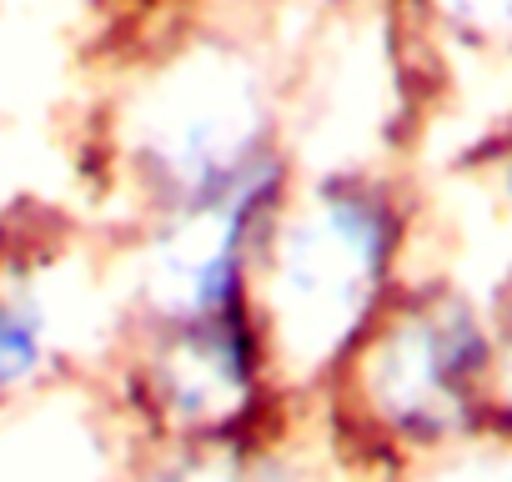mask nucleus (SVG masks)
Returning <instances> with one entry per match:
<instances>
[{"instance_id":"1","label":"nucleus","mask_w":512,"mask_h":482,"mask_svg":"<svg viewBox=\"0 0 512 482\" xmlns=\"http://www.w3.org/2000/svg\"><path fill=\"white\" fill-rule=\"evenodd\" d=\"M497 372V317L457 282L402 287L342 362L357 422L412 457L487 442Z\"/></svg>"},{"instance_id":"6","label":"nucleus","mask_w":512,"mask_h":482,"mask_svg":"<svg viewBox=\"0 0 512 482\" xmlns=\"http://www.w3.org/2000/svg\"><path fill=\"white\" fill-rule=\"evenodd\" d=\"M121 482H256L241 447H166Z\"/></svg>"},{"instance_id":"5","label":"nucleus","mask_w":512,"mask_h":482,"mask_svg":"<svg viewBox=\"0 0 512 482\" xmlns=\"http://www.w3.org/2000/svg\"><path fill=\"white\" fill-rule=\"evenodd\" d=\"M56 302L41 282L26 277H0V412L26 402L31 387L56 367Z\"/></svg>"},{"instance_id":"7","label":"nucleus","mask_w":512,"mask_h":482,"mask_svg":"<svg viewBox=\"0 0 512 482\" xmlns=\"http://www.w3.org/2000/svg\"><path fill=\"white\" fill-rule=\"evenodd\" d=\"M487 442L512 447V407H497V412H492V432H487Z\"/></svg>"},{"instance_id":"2","label":"nucleus","mask_w":512,"mask_h":482,"mask_svg":"<svg viewBox=\"0 0 512 482\" xmlns=\"http://www.w3.org/2000/svg\"><path fill=\"white\" fill-rule=\"evenodd\" d=\"M402 221L372 191H332L267 241V282H251L272 367L322 377L342 367L402 292Z\"/></svg>"},{"instance_id":"3","label":"nucleus","mask_w":512,"mask_h":482,"mask_svg":"<svg viewBox=\"0 0 512 482\" xmlns=\"http://www.w3.org/2000/svg\"><path fill=\"white\" fill-rule=\"evenodd\" d=\"M272 352L251 307L226 317L146 327L126 372L131 407L151 422L156 447H241L262 412Z\"/></svg>"},{"instance_id":"4","label":"nucleus","mask_w":512,"mask_h":482,"mask_svg":"<svg viewBox=\"0 0 512 482\" xmlns=\"http://www.w3.org/2000/svg\"><path fill=\"white\" fill-rule=\"evenodd\" d=\"M0 482H111L106 437L86 412L56 417L36 402L0 432Z\"/></svg>"}]
</instances>
